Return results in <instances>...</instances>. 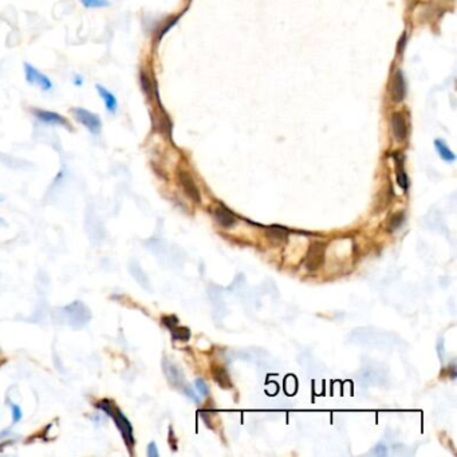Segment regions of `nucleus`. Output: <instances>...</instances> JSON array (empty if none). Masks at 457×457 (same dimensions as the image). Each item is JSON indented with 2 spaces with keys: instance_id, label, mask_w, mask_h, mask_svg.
Returning <instances> with one entry per match:
<instances>
[{
  "instance_id": "f257e3e1",
  "label": "nucleus",
  "mask_w": 457,
  "mask_h": 457,
  "mask_svg": "<svg viewBox=\"0 0 457 457\" xmlns=\"http://www.w3.org/2000/svg\"><path fill=\"white\" fill-rule=\"evenodd\" d=\"M97 408H99L101 411H103L106 413L107 415H110L113 421H114V424H116L117 429L120 430L121 434H122V439H124L125 444L132 448L134 445V436H133V426L130 424V421L126 418V415L120 411V409H117L111 405L109 401H101L98 402Z\"/></svg>"
},
{
  "instance_id": "f03ea898",
  "label": "nucleus",
  "mask_w": 457,
  "mask_h": 457,
  "mask_svg": "<svg viewBox=\"0 0 457 457\" xmlns=\"http://www.w3.org/2000/svg\"><path fill=\"white\" fill-rule=\"evenodd\" d=\"M60 318L65 319V322L73 328H82L89 323V320L91 318L90 310L83 305L82 302H73L70 305L65 306L59 310Z\"/></svg>"
},
{
  "instance_id": "7ed1b4c3",
  "label": "nucleus",
  "mask_w": 457,
  "mask_h": 457,
  "mask_svg": "<svg viewBox=\"0 0 457 457\" xmlns=\"http://www.w3.org/2000/svg\"><path fill=\"white\" fill-rule=\"evenodd\" d=\"M73 114L77 118L79 124H82L86 129L92 134H99L102 129V121L99 116L94 114L91 111L86 110L83 107H74Z\"/></svg>"
},
{
  "instance_id": "20e7f679",
  "label": "nucleus",
  "mask_w": 457,
  "mask_h": 457,
  "mask_svg": "<svg viewBox=\"0 0 457 457\" xmlns=\"http://www.w3.org/2000/svg\"><path fill=\"white\" fill-rule=\"evenodd\" d=\"M324 254H326V244L322 241H314L310 245L307 255H306V268L309 271H315L318 270L324 260Z\"/></svg>"
},
{
  "instance_id": "39448f33",
  "label": "nucleus",
  "mask_w": 457,
  "mask_h": 457,
  "mask_svg": "<svg viewBox=\"0 0 457 457\" xmlns=\"http://www.w3.org/2000/svg\"><path fill=\"white\" fill-rule=\"evenodd\" d=\"M24 73H26V79H27V82L30 85H37V86H39L45 91H50L51 89H52V82L48 79V77L42 74L39 70L35 69L30 63L24 65Z\"/></svg>"
},
{
  "instance_id": "423d86ee",
  "label": "nucleus",
  "mask_w": 457,
  "mask_h": 457,
  "mask_svg": "<svg viewBox=\"0 0 457 457\" xmlns=\"http://www.w3.org/2000/svg\"><path fill=\"white\" fill-rule=\"evenodd\" d=\"M34 116L37 117L41 122H45V124L56 125V126H65V128H67L69 130L73 129L71 125H70L63 117L60 116V114H58V113H54V111L43 110V109H35V110H34Z\"/></svg>"
},
{
  "instance_id": "0eeeda50",
  "label": "nucleus",
  "mask_w": 457,
  "mask_h": 457,
  "mask_svg": "<svg viewBox=\"0 0 457 457\" xmlns=\"http://www.w3.org/2000/svg\"><path fill=\"white\" fill-rule=\"evenodd\" d=\"M179 179H180V184L183 185L185 193L188 194L190 199L193 200L194 203H200V201H201L200 192L199 189H197V185L194 184L193 179L190 177V175H188L186 172H180Z\"/></svg>"
},
{
  "instance_id": "6e6552de",
  "label": "nucleus",
  "mask_w": 457,
  "mask_h": 457,
  "mask_svg": "<svg viewBox=\"0 0 457 457\" xmlns=\"http://www.w3.org/2000/svg\"><path fill=\"white\" fill-rule=\"evenodd\" d=\"M392 129L393 133H394V137L398 139V141H404V139L407 138V134H408V126H407V121H405V117L402 116L401 113H393L392 114Z\"/></svg>"
},
{
  "instance_id": "1a4fd4ad",
  "label": "nucleus",
  "mask_w": 457,
  "mask_h": 457,
  "mask_svg": "<svg viewBox=\"0 0 457 457\" xmlns=\"http://www.w3.org/2000/svg\"><path fill=\"white\" fill-rule=\"evenodd\" d=\"M95 89H97L99 97L102 98V101H103V103H105L106 110L109 111L110 114H116L117 107H118V102H117L116 95H114L111 91H109L106 88H103L102 85H97Z\"/></svg>"
},
{
  "instance_id": "9d476101",
  "label": "nucleus",
  "mask_w": 457,
  "mask_h": 457,
  "mask_svg": "<svg viewBox=\"0 0 457 457\" xmlns=\"http://www.w3.org/2000/svg\"><path fill=\"white\" fill-rule=\"evenodd\" d=\"M215 217H216V220L219 222V224L224 228H231L236 224V216L233 213L229 211V209H227L226 207H217L215 209Z\"/></svg>"
},
{
  "instance_id": "9b49d317",
  "label": "nucleus",
  "mask_w": 457,
  "mask_h": 457,
  "mask_svg": "<svg viewBox=\"0 0 457 457\" xmlns=\"http://www.w3.org/2000/svg\"><path fill=\"white\" fill-rule=\"evenodd\" d=\"M405 98V81L401 71H397L392 83V99L394 102H401Z\"/></svg>"
},
{
  "instance_id": "f8f14e48",
  "label": "nucleus",
  "mask_w": 457,
  "mask_h": 457,
  "mask_svg": "<svg viewBox=\"0 0 457 457\" xmlns=\"http://www.w3.org/2000/svg\"><path fill=\"white\" fill-rule=\"evenodd\" d=\"M213 378L217 382V385L223 389H231L232 388V382L231 378H229V375L227 373V370L222 366H216L215 369H213Z\"/></svg>"
},
{
  "instance_id": "ddd939ff",
  "label": "nucleus",
  "mask_w": 457,
  "mask_h": 457,
  "mask_svg": "<svg viewBox=\"0 0 457 457\" xmlns=\"http://www.w3.org/2000/svg\"><path fill=\"white\" fill-rule=\"evenodd\" d=\"M164 370L168 379L171 381L172 385H180L183 382V374L180 373V370L177 369L173 364L164 361Z\"/></svg>"
},
{
  "instance_id": "4468645a",
  "label": "nucleus",
  "mask_w": 457,
  "mask_h": 457,
  "mask_svg": "<svg viewBox=\"0 0 457 457\" xmlns=\"http://www.w3.org/2000/svg\"><path fill=\"white\" fill-rule=\"evenodd\" d=\"M267 236L273 241H283L286 240L288 236V229L279 226H273L267 228Z\"/></svg>"
},
{
  "instance_id": "2eb2a0df",
  "label": "nucleus",
  "mask_w": 457,
  "mask_h": 457,
  "mask_svg": "<svg viewBox=\"0 0 457 457\" xmlns=\"http://www.w3.org/2000/svg\"><path fill=\"white\" fill-rule=\"evenodd\" d=\"M394 158H396V165H397V168H396L397 183H398V185L401 186L402 189L405 190L408 188V177H407L405 171H404V166H402V160L400 156H397V154H394Z\"/></svg>"
},
{
  "instance_id": "dca6fc26",
  "label": "nucleus",
  "mask_w": 457,
  "mask_h": 457,
  "mask_svg": "<svg viewBox=\"0 0 457 457\" xmlns=\"http://www.w3.org/2000/svg\"><path fill=\"white\" fill-rule=\"evenodd\" d=\"M434 145H436V148H437V150H439L440 156H441L443 160L449 161V162L455 161V158H456L455 157V154L451 152V149H449L448 146H447V145L441 141V139H436V141H434Z\"/></svg>"
},
{
  "instance_id": "f3484780",
  "label": "nucleus",
  "mask_w": 457,
  "mask_h": 457,
  "mask_svg": "<svg viewBox=\"0 0 457 457\" xmlns=\"http://www.w3.org/2000/svg\"><path fill=\"white\" fill-rule=\"evenodd\" d=\"M130 271H132V274H133L134 279H136V280H137L141 286L145 287V288H148L149 287L148 277L145 276V274H143L142 270L137 266V263H133L132 266H130Z\"/></svg>"
},
{
  "instance_id": "a211bd4d",
  "label": "nucleus",
  "mask_w": 457,
  "mask_h": 457,
  "mask_svg": "<svg viewBox=\"0 0 457 457\" xmlns=\"http://www.w3.org/2000/svg\"><path fill=\"white\" fill-rule=\"evenodd\" d=\"M172 331V337L175 341H188L190 338V331L189 328L186 327H179L177 324H176L175 327L171 328Z\"/></svg>"
},
{
  "instance_id": "6ab92c4d",
  "label": "nucleus",
  "mask_w": 457,
  "mask_h": 457,
  "mask_svg": "<svg viewBox=\"0 0 457 457\" xmlns=\"http://www.w3.org/2000/svg\"><path fill=\"white\" fill-rule=\"evenodd\" d=\"M404 220H405V215H404V212L394 213V215L390 217V220H389V226H388L389 232L396 231L397 228H400V227L402 226Z\"/></svg>"
},
{
  "instance_id": "aec40b11",
  "label": "nucleus",
  "mask_w": 457,
  "mask_h": 457,
  "mask_svg": "<svg viewBox=\"0 0 457 457\" xmlns=\"http://www.w3.org/2000/svg\"><path fill=\"white\" fill-rule=\"evenodd\" d=\"M81 3L88 8H101V7L109 5L107 0H81Z\"/></svg>"
},
{
  "instance_id": "412c9836",
  "label": "nucleus",
  "mask_w": 457,
  "mask_h": 457,
  "mask_svg": "<svg viewBox=\"0 0 457 457\" xmlns=\"http://www.w3.org/2000/svg\"><path fill=\"white\" fill-rule=\"evenodd\" d=\"M139 81H141V86H142L143 92L150 95V92H152V83H150V79L148 78V75L145 74V73H141Z\"/></svg>"
},
{
  "instance_id": "4be33fe9",
  "label": "nucleus",
  "mask_w": 457,
  "mask_h": 457,
  "mask_svg": "<svg viewBox=\"0 0 457 457\" xmlns=\"http://www.w3.org/2000/svg\"><path fill=\"white\" fill-rule=\"evenodd\" d=\"M9 407H11V411H12V422L18 424L19 421L23 418V411H22L20 407H18L16 404H11Z\"/></svg>"
},
{
  "instance_id": "5701e85b",
  "label": "nucleus",
  "mask_w": 457,
  "mask_h": 457,
  "mask_svg": "<svg viewBox=\"0 0 457 457\" xmlns=\"http://www.w3.org/2000/svg\"><path fill=\"white\" fill-rule=\"evenodd\" d=\"M162 322H164V324H165L166 327L171 330L172 327H175L179 320H177V318H176L175 315H172V317H164Z\"/></svg>"
},
{
  "instance_id": "b1692460",
  "label": "nucleus",
  "mask_w": 457,
  "mask_h": 457,
  "mask_svg": "<svg viewBox=\"0 0 457 457\" xmlns=\"http://www.w3.org/2000/svg\"><path fill=\"white\" fill-rule=\"evenodd\" d=\"M196 389H197L200 392V394H203V396H207L208 394V386L203 379H197V381H196Z\"/></svg>"
},
{
  "instance_id": "393cba45",
  "label": "nucleus",
  "mask_w": 457,
  "mask_h": 457,
  "mask_svg": "<svg viewBox=\"0 0 457 457\" xmlns=\"http://www.w3.org/2000/svg\"><path fill=\"white\" fill-rule=\"evenodd\" d=\"M373 453H374V455H378V456H386V455H388V449H386V447H385V445L379 444V445H377V447H375V449L373 451Z\"/></svg>"
},
{
  "instance_id": "a878e982",
  "label": "nucleus",
  "mask_w": 457,
  "mask_h": 457,
  "mask_svg": "<svg viewBox=\"0 0 457 457\" xmlns=\"http://www.w3.org/2000/svg\"><path fill=\"white\" fill-rule=\"evenodd\" d=\"M148 456L149 457H158V451L156 443H150L148 447Z\"/></svg>"
},
{
  "instance_id": "bb28decb",
  "label": "nucleus",
  "mask_w": 457,
  "mask_h": 457,
  "mask_svg": "<svg viewBox=\"0 0 457 457\" xmlns=\"http://www.w3.org/2000/svg\"><path fill=\"white\" fill-rule=\"evenodd\" d=\"M405 41H407V34L404 33L401 35V39H400V42H398V48H397L398 52H402V48L405 47Z\"/></svg>"
},
{
  "instance_id": "cd10ccee",
  "label": "nucleus",
  "mask_w": 457,
  "mask_h": 457,
  "mask_svg": "<svg viewBox=\"0 0 457 457\" xmlns=\"http://www.w3.org/2000/svg\"><path fill=\"white\" fill-rule=\"evenodd\" d=\"M184 392H185V394H186V396H188V397L189 398H192V400H193V401H199V398H197V396H196V394H194L193 392H192V389L190 388H185L184 389Z\"/></svg>"
},
{
  "instance_id": "c85d7f7f",
  "label": "nucleus",
  "mask_w": 457,
  "mask_h": 457,
  "mask_svg": "<svg viewBox=\"0 0 457 457\" xmlns=\"http://www.w3.org/2000/svg\"><path fill=\"white\" fill-rule=\"evenodd\" d=\"M82 83H83V81H82V78H81V75H75L74 85H77V86H81Z\"/></svg>"
},
{
  "instance_id": "c756f323",
  "label": "nucleus",
  "mask_w": 457,
  "mask_h": 457,
  "mask_svg": "<svg viewBox=\"0 0 457 457\" xmlns=\"http://www.w3.org/2000/svg\"><path fill=\"white\" fill-rule=\"evenodd\" d=\"M4 226H5L4 220H3V219H1V217H0V227H4Z\"/></svg>"
},
{
  "instance_id": "7c9ffc66",
  "label": "nucleus",
  "mask_w": 457,
  "mask_h": 457,
  "mask_svg": "<svg viewBox=\"0 0 457 457\" xmlns=\"http://www.w3.org/2000/svg\"><path fill=\"white\" fill-rule=\"evenodd\" d=\"M1 201H3V196H0V203H1Z\"/></svg>"
}]
</instances>
